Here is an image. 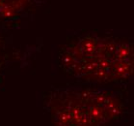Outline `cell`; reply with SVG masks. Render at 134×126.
<instances>
[{"instance_id":"obj_3","label":"cell","mask_w":134,"mask_h":126,"mask_svg":"<svg viewBox=\"0 0 134 126\" xmlns=\"http://www.w3.org/2000/svg\"><path fill=\"white\" fill-rule=\"evenodd\" d=\"M35 0H0V19L5 21L18 19L30 8Z\"/></svg>"},{"instance_id":"obj_1","label":"cell","mask_w":134,"mask_h":126,"mask_svg":"<svg viewBox=\"0 0 134 126\" xmlns=\"http://www.w3.org/2000/svg\"><path fill=\"white\" fill-rule=\"evenodd\" d=\"M58 66L65 74L92 85L134 80V37L88 31L60 48Z\"/></svg>"},{"instance_id":"obj_2","label":"cell","mask_w":134,"mask_h":126,"mask_svg":"<svg viewBox=\"0 0 134 126\" xmlns=\"http://www.w3.org/2000/svg\"><path fill=\"white\" fill-rule=\"evenodd\" d=\"M43 107L51 126H109L125 114L126 102L115 89L89 84L51 89Z\"/></svg>"},{"instance_id":"obj_4","label":"cell","mask_w":134,"mask_h":126,"mask_svg":"<svg viewBox=\"0 0 134 126\" xmlns=\"http://www.w3.org/2000/svg\"><path fill=\"white\" fill-rule=\"evenodd\" d=\"M2 65H3V56H2V49L0 45V72L2 71Z\"/></svg>"}]
</instances>
